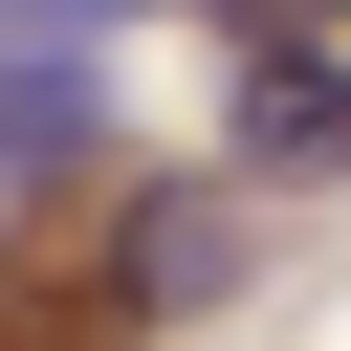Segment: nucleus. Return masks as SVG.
Wrapping results in <instances>:
<instances>
[{"label": "nucleus", "instance_id": "nucleus-1", "mask_svg": "<svg viewBox=\"0 0 351 351\" xmlns=\"http://www.w3.org/2000/svg\"><path fill=\"white\" fill-rule=\"evenodd\" d=\"M219 154H241V176H351V66H329V44H241Z\"/></svg>", "mask_w": 351, "mask_h": 351}, {"label": "nucleus", "instance_id": "nucleus-4", "mask_svg": "<svg viewBox=\"0 0 351 351\" xmlns=\"http://www.w3.org/2000/svg\"><path fill=\"white\" fill-rule=\"evenodd\" d=\"M241 22H263V44H307V22H329V0H241Z\"/></svg>", "mask_w": 351, "mask_h": 351}, {"label": "nucleus", "instance_id": "nucleus-3", "mask_svg": "<svg viewBox=\"0 0 351 351\" xmlns=\"http://www.w3.org/2000/svg\"><path fill=\"white\" fill-rule=\"evenodd\" d=\"M219 263H241V219H219V197H154V241H132V307H197Z\"/></svg>", "mask_w": 351, "mask_h": 351}, {"label": "nucleus", "instance_id": "nucleus-2", "mask_svg": "<svg viewBox=\"0 0 351 351\" xmlns=\"http://www.w3.org/2000/svg\"><path fill=\"white\" fill-rule=\"evenodd\" d=\"M88 154V44L66 22H0V197H44Z\"/></svg>", "mask_w": 351, "mask_h": 351}]
</instances>
